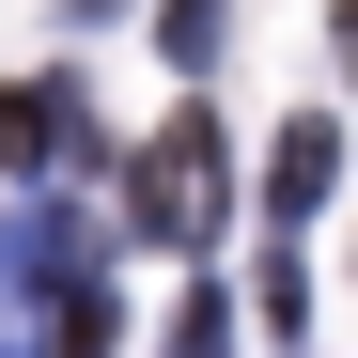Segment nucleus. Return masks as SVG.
I'll list each match as a JSON object with an SVG mask.
<instances>
[{
	"label": "nucleus",
	"instance_id": "f257e3e1",
	"mask_svg": "<svg viewBox=\"0 0 358 358\" xmlns=\"http://www.w3.org/2000/svg\"><path fill=\"white\" fill-rule=\"evenodd\" d=\"M141 234H171V250H187V234H218V125H203V109L141 156Z\"/></svg>",
	"mask_w": 358,
	"mask_h": 358
},
{
	"label": "nucleus",
	"instance_id": "f03ea898",
	"mask_svg": "<svg viewBox=\"0 0 358 358\" xmlns=\"http://www.w3.org/2000/svg\"><path fill=\"white\" fill-rule=\"evenodd\" d=\"M47 156H78V94L47 78V94H0V171H47Z\"/></svg>",
	"mask_w": 358,
	"mask_h": 358
},
{
	"label": "nucleus",
	"instance_id": "7ed1b4c3",
	"mask_svg": "<svg viewBox=\"0 0 358 358\" xmlns=\"http://www.w3.org/2000/svg\"><path fill=\"white\" fill-rule=\"evenodd\" d=\"M327 171H343V141H327V125H296V141L265 156V203H280V218H312V203H327Z\"/></svg>",
	"mask_w": 358,
	"mask_h": 358
},
{
	"label": "nucleus",
	"instance_id": "39448f33",
	"mask_svg": "<svg viewBox=\"0 0 358 358\" xmlns=\"http://www.w3.org/2000/svg\"><path fill=\"white\" fill-rule=\"evenodd\" d=\"M343 78H358V0H343Z\"/></svg>",
	"mask_w": 358,
	"mask_h": 358
},
{
	"label": "nucleus",
	"instance_id": "20e7f679",
	"mask_svg": "<svg viewBox=\"0 0 358 358\" xmlns=\"http://www.w3.org/2000/svg\"><path fill=\"white\" fill-rule=\"evenodd\" d=\"M171 358H234V312H218V296H203L187 327H171Z\"/></svg>",
	"mask_w": 358,
	"mask_h": 358
}]
</instances>
